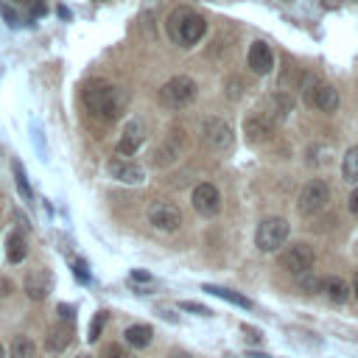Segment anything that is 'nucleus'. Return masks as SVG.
<instances>
[{
	"label": "nucleus",
	"mask_w": 358,
	"mask_h": 358,
	"mask_svg": "<svg viewBox=\"0 0 358 358\" xmlns=\"http://www.w3.org/2000/svg\"><path fill=\"white\" fill-rule=\"evenodd\" d=\"M78 358H92V355H78Z\"/></svg>",
	"instance_id": "nucleus-40"
},
{
	"label": "nucleus",
	"mask_w": 358,
	"mask_h": 358,
	"mask_svg": "<svg viewBox=\"0 0 358 358\" xmlns=\"http://www.w3.org/2000/svg\"><path fill=\"white\" fill-rule=\"evenodd\" d=\"M103 358H129V352H126L120 344H109V347L103 350Z\"/></svg>",
	"instance_id": "nucleus-27"
},
{
	"label": "nucleus",
	"mask_w": 358,
	"mask_h": 358,
	"mask_svg": "<svg viewBox=\"0 0 358 358\" xmlns=\"http://www.w3.org/2000/svg\"><path fill=\"white\" fill-rule=\"evenodd\" d=\"M341 173H344V179H347V182H358V145H352V148L344 154Z\"/></svg>",
	"instance_id": "nucleus-23"
},
{
	"label": "nucleus",
	"mask_w": 358,
	"mask_h": 358,
	"mask_svg": "<svg viewBox=\"0 0 358 358\" xmlns=\"http://www.w3.org/2000/svg\"><path fill=\"white\" fill-rule=\"evenodd\" d=\"M355 255H358V241H355Z\"/></svg>",
	"instance_id": "nucleus-39"
},
{
	"label": "nucleus",
	"mask_w": 358,
	"mask_h": 358,
	"mask_svg": "<svg viewBox=\"0 0 358 358\" xmlns=\"http://www.w3.org/2000/svg\"><path fill=\"white\" fill-rule=\"evenodd\" d=\"M143 137H145L143 120H129L126 129H123V137H120V143H117V151H120V154H134V151L140 148Z\"/></svg>",
	"instance_id": "nucleus-15"
},
{
	"label": "nucleus",
	"mask_w": 358,
	"mask_h": 358,
	"mask_svg": "<svg viewBox=\"0 0 358 358\" xmlns=\"http://www.w3.org/2000/svg\"><path fill=\"white\" fill-rule=\"evenodd\" d=\"M76 277H78V280H87V277H90V274H87V263H84V260H76Z\"/></svg>",
	"instance_id": "nucleus-30"
},
{
	"label": "nucleus",
	"mask_w": 358,
	"mask_h": 358,
	"mask_svg": "<svg viewBox=\"0 0 358 358\" xmlns=\"http://www.w3.org/2000/svg\"><path fill=\"white\" fill-rule=\"evenodd\" d=\"M3 14H6V20H8V25H17V14H14L11 8H3Z\"/></svg>",
	"instance_id": "nucleus-34"
},
{
	"label": "nucleus",
	"mask_w": 358,
	"mask_h": 358,
	"mask_svg": "<svg viewBox=\"0 0 358 358\" xmlns=\"http://www.w3.org/2000/svg\"><path fill=\"white\" fill-rule=\"evenodd\" d=\"M14 179H17V190H20V196H22V199H31L34 193H31V187H28V176H25V171H22L20 162H14Z\"/></svg>",
	"instance_id": "nucleus-24"
},
{
	"label": "nucleus",
	"mask_w": 358,
	"mask_h": 358,
	"mask_svg": "<svg viewBox=\"0 0 358 358\" xmlns=\"http://www.w3.org/2000/svg\"><path fill=\"white\" fill-rule=\"evenodd\" d=\"M126 344H131L134 350H143V347H148L151 344V336H154V330L148 327V324H131V327H126Z\"/></svg>",
	"instance_id": "nucleus-19"
},
{
	"label": "nucleus",
	"mask_w": 358,
	"mask_h": 358,
	"mask_svg": "<svg viewBox=\"0 0 358 358\" xmlns=\"http://www.w3.org/2000/svg\"><path fill=\"white\" fill-rule=\"evenodd\" d=\"M106 171H109L112 179H117L123 185H140L145 179V171L140 165L129 162V159H109L106 162Z\"/></svg>",
	"instance_id": "nucleus-11"
},
{
	"label": "nucleus",
	"mask_w": 358,
	"mask_h": 358,
	"mask_svg": "<svg viewBox=\"0 0 358 358\" xmlns=\"http://www.w3.org/2000/svg\"><path fill=\"white\" fill-rule=\"evenodd\" d=\"M171 358H190V355H187L185 350H173V352H171Z\"/></svg>",
	"instance_id": "nucleus-35"
},
{
	"label": "nucleus",
	"mask_w": 358,
	"mask_h": 358,
	"mask_svg": "<svg viewBox=\"0 0 358 358\" xmlns=\"http://www.w3.org/2000/svg\"><path fill=\"white\" fill-rule=\"evenodd\" d=\"M204 31H207V22L190 8H173L168 17V34L176 45L190 48L204 36Z\"/></svg>",
	"instance_id": "nucleus-2"
},
{
	"label": "nucleus",
	"mask_w": 358,
	"mask_h": 358,
	"mask_svg": "<svg viewBox=\"0 0 358 358\" xmlns=\"http://www.w3.org/2000/svg\"><path fill=\"white\" fill-rule=\"evenodd\" d=\"M322 291L327 294L330 302H347V296H350V285L341 277H324L322 280Z\"/></svg>",
	"instance_id": "nucleus-18"
},
{
	"label": "nucleus",
	"mask_w": 358,
	"mask_h": 358,
	"mask_svg": "<svg viewBox=\"0 0 358 358\" xmlns=\"http://www.w3.org/2000/svg\"><path fill=\"white\" fill-rule=\"evenodd\" d=\"M268 109H271V112H266L268 120H285L288 112L294 109V98L285 95V92H277V95L268 98Z\"/></svg>",
	"instance_id": "nucleus-17"
},
{
	"label": "nucleus",
	"mask_w": 358,
	"mask_h": 358,
	"mask_svg": "<svg viewBox=\"0 0 358 358\" xmlns=\"http://www.w3.org/2000/svg\"><path fill=\"white\" fill-rule=\"evenodd\" d=\"M81 98H84V106L90 109V115H95V117H101V120H117L120 112H123V106H126L123 90H117L115 84L101 81V78L90 81V84L84 87Z\"/></svg>",
	"instance_id": "nucleus-1"
},
{
	"label": "nucleus",
	"mask_w": 358,
	"mask_h": 358,
	"mask_svg": "<svg viewBox=\"0 0 358 358\" xmlns=\"http://www.w3.org/2000/svg\"><path fill=\"white\" fill-rule=\"evenodd\" d=\"M0 358H6V350H3V344H0Z\"/></svg>",
	"instance_id": "nucleus-38"
},
{
	"label": "nucleus",
	"mask_w": 358,
	"mask_h": 358,
	"mask_svg": "<svg viewBox=\"0 0 358 358\" xmlns=\"http://www.w3.org/2000/svg\"><path fill=\"white\" fill-rule=\"evenodd\" d=\"M302 288H305L308 294H316V291H322V280H316V277H302Z\"/></svg>",
	"instance_id": "nucleus-28"
},
{
	"label": "nucleus",
	"mask_w": 358,
	"mask_h": 358,
	"mask_svg": "<svg viewBox=\"0 0 358 358\" xmlns=\"http://www.w3.org/2000/svg\"><path fill=\"white\" fill-rule=\"evenodd\" d=\"M50 291H53V274L48 268H34L25 277V294L31 299H45Z\"/></svg>",
	"instance_id": "nucleus-12"
},
{
	"label": "nucleus",
	"mask_w": 358,
	"mask_h": 358,
	"mask_svg": "<svg viewBox=\"0 0 358 358\" xmlns=\"http://www.w3.org/2000/svg\"><path fill=\"white\" fill-rule=\"evenodd\" d=\"M277 263H280V268H285L291 274H305L313 266V249L308 243H291L285 252H280Z\"/></svg>",
	"instance_id": "nucleus-7"
},
{
	"label": "nucleus",
	"mask_w": 358,
	"mask_h": 358,
	"mask_svg": "<svg viewBox=\"0 0 358 358\" xmlns=\"http://www.w3.org/2000/svg\"><path fill=\"white\" fill-rule=\"evenodd\" d=\"M34 352H36V347H34V341L28 336H17L11 341V347H8L11 358H34Z\"/></svg>",
	"instance_id": "nucleus-22"
},
{
	"label": "nucleus",
	"mask_w": 358,
	"mask_h": 358,
	"mask_svg": "<svg viewBox=\"0 0 358 358\" xmlns=\"http://www.w3.org/2000/svg\"><path fill=\"white\" fill-rule=\"evenodd\" d=\"M243 336H246L249 341H260V338H263L260 330H257V327H249V324H243Z\"/></svg>",
	"instance_id": "nucleus-29"
},
{
	"label": "nucleus",
	"mask_w": 358,
	"mask_h": 358,
	"mask_svg": "<svg viewBox=\"0 0 358 358\" xmlns=\"http://www.w3.org/2000/svg\"><path fill=\"white\" fill-rule=\"evenodd\" d=\"M218 207H221V196H218V190H215L210 182L196 185V190H193V210H196L199 215H215Z\"/></svg>",
	"instance_id": "nucleus-10"
},
{
	"label": "nucleus",
	"mask_w": 358,
	"mask_h": 358,
	"mask_svg": "<svg viewBox=\"0 0 358 358\" xmlns=\"http://www.w3.org/2000/svg\"><path fill=\"white\" fill-rule=\"evenodd\" d=\"M201 134H204V143L215 151H224L232 143V129L218 117H207L204 126H201Z\"/></svg>",
	"instance_id": "nucleus-9"
},
{
	"label": "nucleus",
	"mask_w": 358,
	"mask_h": 358,
	"mask_svg": "<svg viewBox=\"0 0 358 358\" xmlns=\"http://www.w3.org/2000/svg\"><path fill=\"white\" fill-rule=\"evenodd\" d=\"M131 280H140V282H151V274H145V271H131Z\"/></svg>",
	"instance_id": "nucleus-32"
},
{
	"label": "nucleus",
	"mask_w": 358,
	"mask_h": 358,
	"mask_svg": "<svg viewBox=\"0 0 358 358\" xmlns=\"http://www.w3.org/2000/svg\"><path fill=\"white\" fill-rule=\"evenodd\" d=\"M327 201H330V187H327V182H322V179H310V182L299 190V201H296V207H299L302 215H313V213L324 210Z\"/></svg>",
	"instance_id": "nucleus-6"
},
{
	"label": "nucleus",
	"mask_w": 358,
	"mask_h": 358,
	"mask_svg": "<svg viewBox=\"0 0 358 358\" xmlns=\"http://www.w3.org/2000/svg\"><path fill=\"white\" fill-rule=\"evenodd\" d=\"M288 241V221L280 218V215H268L257 224V232H255V243L260 252H274L280 249L282 243Z\"/></svg>",
	"instance_id": "nucleus-5"
},
{
	"label": "nucleus",
	"mask_w": 358,
	"mask_h": 358,
	"mask_svg": "<svg viewBox=\"0 0 358 358\" xmlns=\"http://www.w3.org/2000/svg\"><path fill=\"white\" fill-rule=\"evenodd\" d=\"M59 316H62L64 322H73V308H70V305H59Z\"/></svg>",
	"instance_id": "nucleus-31"
},
{
	"label": "nucleus",
	"mask_w": 358,
	"mask_h": 358,
	"mask_svg": "<svg viewBox=\"0 0 358 358\" xmlns=\"http://www.w3.org/2000/svg\"><path fill=\"white\" fill-rule=\"evenodd\" d=\"M352 294L358 296V274H355V280H352Z\"/></svg>",
	"instance_id": "nucleus-37"
},
{
	"label": "nucleus",
	"mask_w": 358,
	"mask_h": 358,
	"mask_svg": "<svg viewBox=\"0 0 358 358\" xmlns=\"http://www.w3.org/2000/svg\"><path fill=\"white\" fill-rule=\"evenodd\" d=\"M182 310H190V313H196V316H210V308H204V305H199V302H182Z\"/></svg>",
	"instance_id": "nucleus-26"
},
{
	"label": "nucleus",
	"mask_w": 358,
	"mask_h": 358,
	"mask_svg": "<svg viewBox=\"0 0 358 358\" xmlns=\"http://www.w3.org/2000/svg\"><path fill=\"white\" fill-rule=\"evenodd\" d=\"M271 126H274V120H268L263 112H255L243 120V134L249 143H263L266 137H271Z\"/></svg>",
	"instance_id": "nucleus-13"
},
{
	"label": "nucleus",
	"mask_w": 358,
	"mask_h": 358,
	"mask_svg": "<svg viewBox=\"0 0 358 358\" xmlns=\"http://www.w3.org/2000/svg\"><path fill=\"white\" fill-rule=\"evenodd\" d=\"M70 341H73V327H70L67 322H62V324H56V327L48 330L45 350H48V352H62V350H67Z\"/></svg>",
	"instance_id": "nucleus-16"
},
{
	"label": "nucleus",
	"mask_w": 358,
	"mask_h": 358,
	"mask_svg": "<svg viewBox=\"0 0 358 358\" xmlns=\"http://www.w3.org/2000/svg\"><path fill=\"white\" fill-rule=\"evenodd\" d=\"M193 98H196V81L187 76H173L159 90V103L168 109H182V106L193 103Z\"/></svg>",
	"instance_id": "nucleus-4"
},
{
	"label": "nucleus",
	"mask_w": 358,
	"mask_h": 358,
	"mask_svg": "<svg viewBox=\"0 0 358 358\" xmlns=\"http://www.w3.org/2000/svg\"><path fill=\"white\" fill-rule=\"evenodd\" d=\"M6 255H8V263H22L25 260L28 246H25V238L20 232H8V238H6Z\"/></svg>",
	"instance_id": "nucleus-20"
},
{
	"label": "nucleus",
	"mask_w": 358,
	"mask_h": 358,
	"mask_svg": "<svg viewBox=\"0 0 358 358\" xmlns=\"http://www.w3.org/2000/svg\"><path fill=\"white\" fill-rule=\"evenodd\" d=\"M299 90H302V98H305V103L310 109H322V112H336L338 109V92H336V87H330L319 76H313V73L302 76Z\"/></svg>",
	"instance_id": "nucleus-3"
},
{
	"label": "nucleus",
	"mask_w": 358,
	"mask_h": 358,
	"mask_svg": "<svg viewBox=\"0 0 358 358\" xmlns=\"http://www.w3.org/2000/svg\"><path fill=\"white\" fill-rule=\"evenodd\" d=\"M350 210L358 215V187H355V190H352V196H350Z\"/></svg>",
	"instance_id": "nucleus-33"
},
{
	"label": "nucleus",
	"mask_w": 358,
	"mask_h": 358,
	"mask_svg": "<svg viewBox=\"0 0 358 358\" xmlns=\"http://www.w3.org/2000/svg\"><path fill=\"white\" fill-rule=\"evenodd\" d=\"M246 358H268V355H263V352H249Z\"/></svg>",
	"instance_id": "nucleus-36"
},
{
	"label": "nucleus",
	"mask_w": 358,
	"mask_h": 358,
	"mask_svg": "<svg viewBox=\"0 0 358 358\" xmlns=\"http://www.w3.org/2000/svg\"><path fill=\"white\" fill-rule=\"evenodd\" d=\"M204 291H207V294H213V296H221V299H227V302H232V305H241V308H252V302H249L246 296H241L238 291H229V288H218V285H204Z\"/></svg>",
	"instance_id": "nucleus-21"
},
{
	"label": "nucleus",
	"mask_w": 358,
	"mask_h": 358,
	"mask_svg": "<svg viewBox=\"0 0 358 358\" xmlns=\"http://www.w3.org/2000/svg\"><path fill=\"white\" fill-rule=\"evenodd\" d=\"M103 324H106V310H98V313L92 316V322H90V330H87V338H90V341H98V336H101V330H103Z\"/></svg>",
	"instance_id": "nucleus-25"
},
{
	"label": "nucleus",
	"mask_w": 358,
	"mask_h": 358,
	"mask_svg": "<svg viewBox=\"0 0 358 358\" xmlns=\"http://www.w3.org/2000/svg\"><path fill=\"white\" fill-rule=\"evenodd\" d=\"M249 67L257 76H266L274 67V53H271V48L266 42H252V48H249Z\"/></svg>",
	"instance_id": "nucleus-14"
},
{
	"label": "nucleus",
	"mask_w": 358,
	"mask_h": 358,
	"mask_svg": "<svg viewBox=\"0 0 358 358\" xmlns=\"http://www.w3.org/2000/svg\"><path fill=\"white\" fill-rule=\"evenodd\" d=\"M148 221H151L157 229H162V232H173V229L182 224V213H179V207L171 204V201H154V204L148 207Z\"/></svg>",
	"instance_id": "nucleus-8"
}]
</instances>
